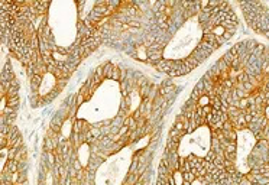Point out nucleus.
I'll use <instances>...</instances> for the list:
<instances>
[{
    "label": "nucleus",
    "mask_w": 269,
    "mask_h": 185,
    "mask_svg": "<svg viewBox=\"0 0 269 185\" xmlns=\"http://www.w3.org/2000/svg\"><path fill=\"white\" fill-rule=\"evenodd\" d=\"M120 78H122V75H120V68L114 65V70H113V74H112V80L120 81Z\"/></svg>",
    "instance_id": "f257e3e1"
},
{
    "label": "nucleus",
    "mask_w": 269,
    "mask_h": 185,
    "mask_svg": "<svg viewBox=\"0 0 269 185\" xmlns=\"http://www.w3.org/2000/svg\"><path fill=\"white\" fill-rule=\"evenodd\" d=\"M72 168H74V169H75L77 172L83 171V168H81V165H80V161H78V159H74V161H72Z\"/></svg>",
    "instance_id": "f03ea898"
},
{
    "label": "nucleus",
    "mask_w": 269,
    "mask_h": 185,
    "mask_svg": "<svg viewBox=\"0 0 269 185\" xmlns=\"http://www.w3.org/2000/svg\"><path fill=\"white\" fill-rule=\"evenodd\" d=\"M84 99L85 97L83 96V94H78V97H77V100H75V106H80V104L84 101Z\"/></svg>",
    "instance_id": "7ed1b4c3"
}]
</instances>
